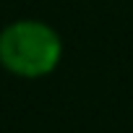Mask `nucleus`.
<instances>
[{"label": "nucleus", "mask_w": 133, "mask_h": 133, "mask_svg": "<svg viewBox=\"0 0 133 133\" xmlns=\"http://www.w3.org/2000/svg\"><path fill=\"white\" fill-rule=\"evenodd\" d=\"M63 57L60 34L37 18H18L0 29V65L18 78L50 76Z\"/></svg>", "instance_id": "1"}]
</instances>
